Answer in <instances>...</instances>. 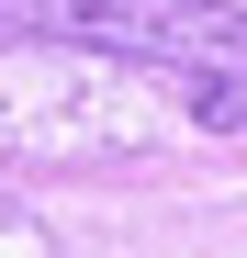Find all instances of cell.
Listing matches in <instances>:
<instances>
[{"instance_id": "obj_1", "label": "cell", "mask_w": 247, "mask_h": 258, "mask_svg": "<svg viewBox=\"0 0 247 258\" xmlns=\"http://www.w3.org/2000/svg\"><path fill=\"white\" fill-rule=\"evenodd\" d=\"M169 135V90L135 56L56 45V34H0V157L23 168H112Z\"/></svg>"}, {"instance_id": "obj_2", "label": "cell", "mask_w": 247, "mask_h": 258, "mask_svg": "<svg viewBox=\"0 0 247 258\" xmlns=\"http://www.w3.org/2000/svg\"><path fill=\"white\" fill-rule=\"evenodd\" d=\"M0 258H56L45 213H34V202H12V191H0Z\"/></svg>"}]
</instances>
